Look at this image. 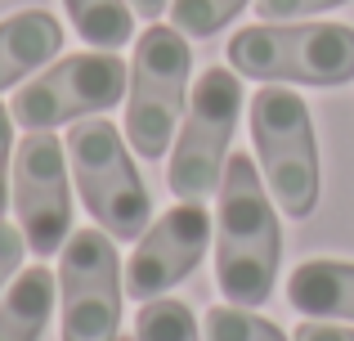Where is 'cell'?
<instances>
[{"mask_svg":"<svg viewBox=\"0 0 354 341\" xmlns=\"http://www.w3.org/2000/svg\"><path fill=\"white\" fill-rule=\"evenodd\" d=\"M283 265V225L251 153H234L216 207V283L229 306L256 310L269 301Z\"/></svg>","mask_w":354,"mask_h":341,"instance_id":"6da1fadb","label":"cell"},{"mask_svg":"<svg viewBox=\"0 0 354 341\" xmlns=\"http://www.w3.org/2000/svg\"><path fill=\"white\" fill-rule=\"evenodd\" d=\"M229 68L274 86H346L354 81V27L251 23L229 41Z\"/></svg>","mask_w":354,"mask_h":341,"instance_id":"7a4b0ae2","label":"cell"},{"mask_svg":"<svg viewBox=\"0 0 354 341\" xmlns=\"http://www.w3.org/2000/svg\"><path fill=\"white\" fill-rule=\"evenodd\" d=\"M251 140H256V167L274 202L292 220H305L323 193V162L310 104L287 86L260 90L251 99Z\"/></svg>","mask_w":354,"mask_h":341,"instance_id":"3957f363","label":"cell"},{"mask_svg":"<svg viewBox=\"0 0 354 341\" xmlns=\"http://www.w3.org/2000/svg\"><path fill=\"white\" fill-rule=\"evenodd\" d=\"M189 72L193 50L180 27L153 23L139 36L126 90V140L144 162H157L171 153L175 131L189 113Z\"/></svg>","mask_w":354,"mask_h":341,"instance_id":"277c9868","label":"cell"},{"mask_svg":"<svg viewBox=\"0 0 354 341\" xmlns=\"http://www.w3.org/2000/svg\"><path fill=\"white\" fill-rule=\"evenodd\" d=\"M68 158H72V180L86 202V211L95 216V225L104 234L121 238H144L148 216H153V198L148 184L139 175L135 158H130L126 140L113 122H86L72 126L68 135Z\"/></svg>","mask_w":354,"mask_h":341,"instance_id":"5b68a950","label":"cell"},{"mask_svg":"<svg viewBox=\"0 0 354 341\" xmlns=\"http://www.w3.org/2000/svg\"><path fill=\"white\" fill-rule=\"evenodd\" d=\"M242 117V81L229 68H207L198 86L189 90V113L180 122V140L166 162V189L184 202H202L220 189L229 167V144H234Z\"/></svg>","mask_w":354,"mask_h":341,"instance_id":"8992f818","label":"cell"},{"mask_svg":"<svg viewBox=\"0 0 354 341\" xmlns=\"http://www.w3.org/2000/svg\"><path fill=\"white\" fill-rule=\"evenodd\" d=\"M121 261L113 234L72 229L59 256V310L63 341H117L121 337Z\"/></svg>","mask_w":354,"mask_h":341,"instance_id":"52a82bcc","label":"cell"},{"mask_svg":"<svg viewBox=\"0 0 354 341\" xmlns=\"http://www.w3.org/2000/svg\"><path fill=\"white\" fill-rule=\"evenodd\" d=\"M126 90H130V72L113 50L68 54V59H59L50 72L27 81L14 95L9 113H14V122L27 126V131H54V126L77 122V117L108 113L113 104L126 99Z\"/></svg>","mask_w":354,"mask_h":341,"instance_id":"ba28073f","label":"cell"},{"mask_svg":"<svg viewBox=\"0 0 354 341\" xmlns=\"http://www.w3.org/2000/svg\"><path fill=\"white\" fill-rule=\"evenodd\" d=\"M14 211L36 256L63 252V243L72 238L68 144L54 131H27L14 149Z\"/></svg>","mask_w":354,"mask_h":341,"instance_id":"9c48e42d","label":"cell"},{"mask_svg":"<svg viewBox=\"0 0 354 341\" xmlns=\"http://www.w3.org/2000/svg\"><path fill=\"white\" fill-rule=\"evenodd\" d=\"M211 229L216 225H211V211L202 202H175L130 252L126 297H135L144 306V301H157L162 292H171L175 283H184L207 256Z\"/></svg>","mask_w":354,"mask_h":341,"instance_id":"30bf717a","label":"cell"},{"mask_svg":"<svg viewBox=\"0 0 354 341\" xmlns=\"http://www.w3.org/2000/svg\"><path fill=\"white\" fill-rule=\"evenodd\" d=\"M63 50V23L45 9H18L0 18V90L32 77Z\"/></svg>","mask_w":354,"mask_h":341,"instance_id":"8fae6325","label":"cell"},{"mask_svg":"<svg viewBox=\"0 0 354 341\" xmlns=\"http://www.w3.org/2000/svg\"><path fill=\"white\" fill-rule=\"evenodd\" d=\"M287 301L305 319L354 324V261H305L287 279Z\"/></svg>","mask_w":354,"mask_h":341,"instance_id":"7c38bea8","label":"cell"},{"mask_svg":"<svg viewBox=\"0 0 354 341\" xmlns=\"http://www.w3.org/2000/svg\"><path fill=\"white\" fill-rule=\"evenodd\" d=\"M54 315V274L45 265L18 270L0 297V341H41Z\"/></svg>","mask_w":354,"mask_h":341,"instance_id":"4fadbf2b","label":"cell"},{"mask_svg":"<svg viewBox=\"0 0 354 341\" xmlns=\"http://www.w3.org/2000/svg\"><path fill=\"white\" fill-rule=\"evenodd\" d=\"M72 27L95 50H121L135 36V9L130 0H63Z\"/></svg>","mask_w":354,"mask_h":341,"instance_id":"5bb4252c","label":"cell"},{"mask_svg":"<svg viewBox=\"0 0 354 341\" xmlns=\"http://www.w3.org/2000/svg\"><path fill=\"white\" fill-rule=\"evenodd\" d=\"M135 341H202L184 301H144L135 315Z\"/></svg>","mask_w":354,"mask_h":341,"instance_id":"9a60e30c","label":"cell"},{"mask_svg":"<svg viewBox=\"0 0 354 341\" xmlns=\"http://www.w3.org/2000/svg\"><path fill=\"white\" fill-rule=\"evenodd\" d=\"M202 333H207V341H287L283 328H274L269 319L242 306H211L202 319Z\"/></svg>","mask_w":354,"mask_h":341,"instance_id":"2e32d148","label":"cell"},{"mask_svg":"<svg viewBox=\"0 0 354 341\" xmlns=\"http://www.w3.org/2000/svg\"><path fill=\"white\" fill-rule=\"evenodd\" d=\"M247 0H171V18L184 36H216L229 18H238V9Z\"/></svg>","mask_w":354,"mask_h":341,"instance_id":"e0dca14e","label":"cell"},{"mask_svg":"<svg viewBox=\"0 0 354 341\" xmlns=\"http://www.w3.org/2000/svg\"><path fill=\"white\" fill-rule=\"evenodd\" d=\"M337 5H350V0H256V14L265 23H287V18H310Z\"/></svg>","mask_w":354,"mask_h":341,"instance_id":"ac0fdd59","label":"cell"},{"mask_svg":"<svg viewBox=\"0 0 354 341\" xmlns=\"http://www.w3.org/2000/svg\"><path fill=\"white\" fill-rule=\"evenodd\" d=\"M14 113L0 104V220H5V207L14 202Z\"/></svg>","mask_w":354,"mask_h":341,"instance_id":"d6986e66","label":"cell"},{"mask_svg":"<svg viewBox=\"0 0 354 341\" xmlns=\"http://www.w3.org/2000/svg\"><path fill=\"white\" fill-rule=\"evenodd\" d=\"M23 252H27V234L0 220V288H9V283L18 279V270H23Z\"/></svg>","mask_w":354,"mask_h":341,"instance_id":"ffe728a7","label":"cell"},{"mask_svg":"<svg viewBox=\"0 0 354 341\" xmlns=\"http://www.w3.org/2000/svg\"><path fill=\"white\" fill-rule=\"evenodd\" d=\"M292 341H354V328H337L328 319H305L292 333Z\"/></svg>","mask_w":354,"mask_h":341,"instance_id":"44dd1931","label":"cell"},{"mask_svg":"<svg viewBox=\"0 0 354 341\" xmlns=\"http://www.w3.org/2000/svg\"><path fill=\"white\" fill-rule=\"evenodd\" d=\"M166 5H171V0H130V9H135L139 18H157Z\"/></svg>","mask_w":354,"mask_h":341,"instance_id":"7402d4cb","label":"cell"},{"mask_svg":"<svg viewBox=\"0 0 354 341\" xmlns=\"http://www.w3.org/2000/svg\"><path fill=\"white\" fill-rule=\"evenodd\" d=\"M117 341H135V337H117Z\"/></svg>","mask_w":354,"mask_h":341,"instance_id":"603a6c76","label":"cell"}]
</instances>
